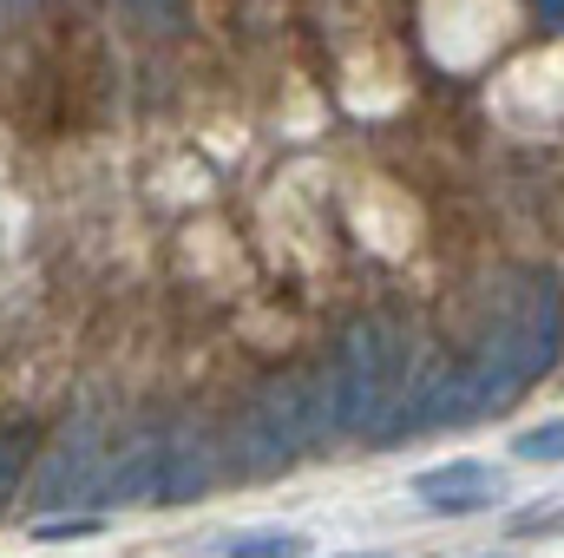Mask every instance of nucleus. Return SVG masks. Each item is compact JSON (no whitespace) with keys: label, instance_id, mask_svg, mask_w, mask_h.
I'll return each instance as SVG.
<instances>
[{"label":"nucleus","instance_id":"1","mask_svg":"<svg viewBox=\"0 0 564 558\" xmlns=\"http://www.w3.org/2000/svg\"><path fill=\"white\" fill-rule=\"evenodd\" d=\"M564 342V302L552 277H519L512 296H499L479 348L453 368H440L433 382L414 388L408 415L394 433H421V427H473V420L512 408L525 388H539L558 362Z\"/></svg>","mask_w":564,"mask_h":558},{"label":"nucleus","instance_id":"2","mask_svg":"<svg viewBox=\"0 0 564 558\" xmlns=\"http://www.w3.org/2000/svg\"><path fill=\"white\" fill-rule=\"evenodd\" d=\"M328 427L355 440H394L414 401V342L394 315H361L341 329L328 368Z\"/></svg>","mask_w":564,"mask_h":558},{"label":"nucleus","instance_id":"3","mask_svg":"<svg viewBox=\"0 0 564 558\" xmlns=\"http://www.w3.org/2000/svg\"><path fill=\"white\" fill-rule=\"evenodd\" d=\"M328 433L335 427H328V382H322V368H282V375H270L243 401V415L230 427V466L243 480H276Z\"/></svg>","mask_w":564,"mask_h":558},{"label":"nucleus","instance_id":"4","mask_svg":"<svg viewBox=\"0 0 564 558\" xmlns=\"http://www.w3.org/2000/svg\"><path fill=\"white\" fill-rule=\"evenodd\" d=\"M99 420L93 415H73L53 440L46 453L33 460V513H59V506H86L93 486H99Z\"/></svg>","mask_w":564,"mask_h":558},{"label":"nucleus","instance_id":"5","mask_svg":"<svg viewBox=\"0 0 564 558\" xmlns=\"http://www.w3.org/2000/svg\"><path fill=\"white\" fill-rule=\"evenodd\" d=\"M158 473H164V427H139L119 453H106L93 506H158Z\"/></svg>","mask_w":564,"mask_h":558},{"label":"nucleus","instance_id":"6","mask_svg":"<svg viewBox=\"0 0 564 558\" xmlns=\"http://www.w3.org/2000/svg\"><path fill=\"white\" fill-rule=\"evenodd\" d=\"M499 493H506V480H499L486 460L426 466L421 480H414V500H421L426 513H440V519H466V513H486V506H499Z\"/></svg>","mask_w":564,"mask_h":558},{"label":"nucleus","instance_id":"7","mask_svg":"<svg viewBox=\"0 0 564 558\" xmlns=\"http://www.w3.org/2000/svg\"><path fill=\"white\" fill-rule=\"evenodd\" d=\"M217 480V447L204 420H171L164 427V473H158V506H184Z\"/></svg>","mask_w":564,"mask_h":558},{"label":"nucleus","instance_id":"8","mask_svg":"<svg viewBox=\"0 0 564 558\" xmlns=\"http://www.w3.org/2000/svg\"><path fill=\"white\" fill-rule=\"evenodd\" d=\"M210 552L217 558H308V533H230Z\"/></svg>","mask_w":564,"mask_h":558},{"label":"nucleus","instance_id":"9","mask_svg":"<svg viewBox=\"0 0 564 558\" xmlns=\"http://www.w3.org/2000/svg\"><path fill=\"white\" fill-rule=\"evenodd\" d=\"M26 460H33V427H0V506L13 500Z\"/></svg>","mask_w":564,"mask_h":558},{"label":"nucleus","instance_id":"10","mask_svg":"<svg viewBox=\"0 0 564 558\" xmlns=\"http://www.w3.org/2000/svg\"><path fill=\"white\" fill-rule=\"evenodd\" d=\"M512 453H519V460H532V466H558V460H564V415L525 427V433L512 440Z\"/></svg>","mask_w":564,"mask_h":558},{"label":"nucleus","instance_id":"11","mask_svg":"<svg viewBox=\"0 0 564 558\" xmlns=\"http://www.w3.org/2000/svg\"><path fill=\"white\" fill-rule=\"evenodd\" d=\"M506 533H512V539H539V533H564V506H558V500H539L532 513H512V519H506Z\"/></svg>","mask_w":564,"mask_h":558},{"label":"nucleus","instance_id":"12","mask_svg":"<svg viewBox=\"0 0 564 558\" xmlns=\"http://www.w3.org/2000/svg\"><path fill=\"white\" fill-rule=\"evenodd\" d=\"M126 7H132L139 20H151L158 33H177V26H184V0H126Z\"/></svg>","mask_w":564,"mask_h":558},{"label":"nucleus","instance_id":"13","mask_svg":"<svg viewBox=\"0 0 564 558\" xmlns=\"http://www.w3.org/2000/svg\"><path fill=\"white\" fill-rule=\"evenodd\" d=\"M86 533H99V519H53V526H40V539H86Z\"/></svg>","mask_w":564,"mask_h":558},{"label":"nucleus","instance_id":"14","mask_svg":"<svg viewBox=\"0 0 564 558\" xmlns=\"http://www.w3.org/2000/svg\"><path fill=\"white\" fill-rule=\"evenodd\" d=\"M532 13H539L545 33H564V0H532Z\"/></svg>","mask_w":564,"mask_h":558},{"label":"nucleus","instance_id":"15","mask_svg":"<svg viewBox=\"0 0 564 558\" xmlns=\"http://www.w3.org/2000/svg\"><path fill=\"white\" fill-rule=\"evenodd\" d=\"M355 558H381V552H355Z\"/></svg>","mask_w":564,"mask_h":558}]
</instances>
